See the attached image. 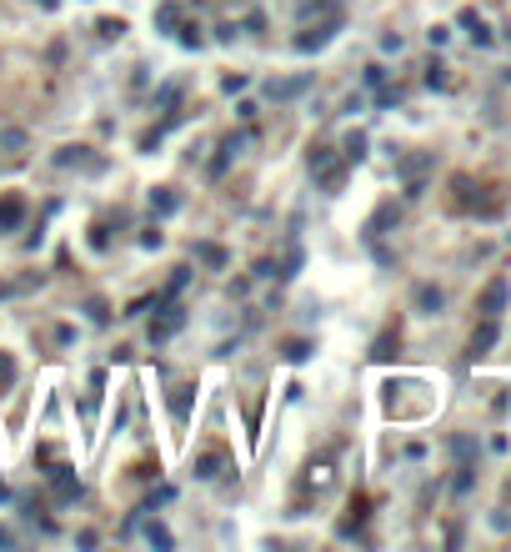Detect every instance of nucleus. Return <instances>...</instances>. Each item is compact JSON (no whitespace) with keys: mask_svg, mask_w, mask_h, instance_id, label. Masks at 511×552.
<instances>
[{"mask_svg":"<svg viewBox=\"0 0 511 552\" xmlns=\"http://www.w3.org/2000/svg\"><path fill=\"white\" fill-rule=\"evenodd\" d=\"M311 171L321 176V186H326V191H336V186H341V176H346V171H341V166L331 161V146H316V151H311Z\"/></svg>","mask_w":511,"mask_h":552,"instance_id":"obj_1","label":"nucleus"},{"mask_svg":"<svg viewBox=\"0 0 511 552\" xmlns=\"http://www.w3.org/2000/svg\"><path fill=\"white\" fill-rule=\"evenodd\" d=\"M336 31H341V15H331L326 26H316V31H306V35H296V51H321Z\"/></svg>","mask_w":511,"mask_h":552,"instance_id":"obj_2","label":"nucleus"},{"mask_svg":"<svg viewBox=\"0 0 511 552\" xmlns=\"http://www.w3.org/2000/svg\"><path fill=\"white\" fill-rule=\"evenodd\" d=\"M181 327H186V311H181V307H165L161 322H151V342H170Z\"/></svg>","mask_w":511,"mask_h":552,"instance_id":"obj_3","label":"nucleus"},{"mask_svg":"<svg viewBox=\"0 0 511 552\" xmlns=\"http://www.w3.org/2000/svg\"><path fill=\"white\" fill-rule=\"evenodd\" d=\"M51 482H55V497H60V502H75V497H80V482L71 477V467H55Z\"/></svg>","mask_w":511,"mask_h":552,"instance_id":"obj_4","label":"nucleus"},{"mask_svg":"<svg viewBox=\"0 0 511 552\" xmlns=\"http://www.w3.org/2000/svg\"><path fill=\"white\" fill-rule=\"evenodd\" d=\"M496 336H501V327H496V316H486V327L472 336V356H486V352H492V342H496Z\"/></svg>","mask_w":511,"mask_h":552,"instance_id":"obj_5","label":"nucleus"},{"mask_svg":"<svg viewBox=\"0 0 511 552\" xmlns=\"http://www.w3.org/2000/svg\"><path fill=\"white\" fill-rule=\"evenodd\" d=\"M20 216H26V201H20V196H6V201H0V231H15Z\"/></svg>","mask_w":511,"mask_h":552,"instance_id":"obj_6","label":"nucleus"},{"mask_svg":"<svg viewBox=\"0 0 511 552\" xmlns=\"http://www.w3.org/2000/svg\"><path fill=\"white\" fill-rule=\"evenodd\" d=\"M311 86V76H296V80H271V101H291Z\"/></svg>","mask_w":511,"mask_h":552,"instance_id":"obj_7","label":"nucleus"},{"mask_svg":"<svg viewBox=\"0 0 511 552\" xmlns=\"http://www.w3.org/2000/svg\"><path fill=\"white\" fill-rule=\"evenodd\" d=\"M501 307H506V282H492L486 296H481V311L486 316H501Z\"/></svg>","mask_w":511,"mask_h":552,"instance_id":"obj_8","label":"nucleus"},{"mask_svg":"<svg viewBox=\"0 0 511 552\" xmlns=\"http://www.w3.org/2000/svg\"><path fill=\"white\" fill-rule=\"evenodd\" d=\"M176 206H181L176 191H165V186H161V191H151V211H156V216H170Z\"/></svg>","mask_w":511,"mask_h":552,"instance_id":"obj_9","label":"nucleus"},{"mask_svg":"<svg viewBox=\"0 0 511 552\" xmlns=\"http://www.w3.org/2000/svg\"><path fill=\"white\" fill-rule=\"evenodd\" d=\"M196 261H206L210 271H221V266H226V251H221L216 241H201V246H196Z\"/></svg>","mask_w":511,"mask_h":552,"instance_id":"obj_10","label":"nucleus"},{"mask_svg":"<svg viewBox=\"0 0 511 552\" xmlns=\"http://www.w3.org/2000/svg\"><path fill=\"white\" fill-rule=\"evenodd\" d=\"M216 472H221V452H206V457L196 462V477H201V482H210Z\"/></svg>","mask_w":511,"mask_h":552,"instance_id":"obj_11","label":"nucleus"},{"mask_svg":"<svg viewBox=\"0 0 511 552\" xmlns=\"http://www.w3.org/2000/svg\"><path fill=\"white\" fill-rule=\"evenodd\" d=\"M416 307H421V311H441V291H436V286H421V291H416Z\"/></svg>","mask_w":511,"mask_h":552,"instance_id":"obj_12","label":"nucleus"},{"mask_svg":"<svg viewBox=\"0 0 511 552\" xmlns=\"http://www.w3.org/2000/svg\"><path fill=\"white\" fill-rule=\"evenodd\" d=\"M361 156H366V136H351L346 141V161H361Z\"/></svg>","mask_w":511,"mask_h":552,"instance_id":"obj_13","label":"nucleus"},{"mask_svg":"<svg viewBox=\"0 0 511 552\" xmlns=\"http://www.w3.org/2000/svg\"><path fill=\"white\" fill-rule=\"evenodd\" d=\"M170 407H176V417H186V407H190V387H176V397H170Z\"/></svg>","mask_w":511,"mask_h":552,"instance_id":"obj_14","label":"nucleus"},{"mask_svg":"<svg viewBox=\"0 0 511 552\" xmlns=\"http://www.w3.org/2000/svg\"><path fill=\"white\" fill-rule=\"evenodd\" d=\"M176 96H181V86H161V96H156V105H161V111H170V105H176Z\"/></svg>","mask_w":511,"mask_h":552,"instance_id":"obj_15","label":"nucleus"},{"mask_svg":"<svg viewBox=\"0 0 511 552\" xmlns=\"http://www.w3.org/2000/svg\"><path fill=\"white\" fill-rule=\"evenodd\" d=\"M286 356H291V362H306L311 347H306V342H291V347H286Z\"/></svg>","mask_w":511,"mask_h":552,"instance_id":"obj_16","label":"nucleus"},{"mask_svg":"<svg viewBox=\"0 0 511 552\" xmlns=\"http://www.w3.org/2000/svg\"><path fill=\"white\" fill-rule=\"evenodd\" d=\"M391 347H396V331H386V336L376 342V356H391Z\"/></svg>","mask_w":511,"mask_h":552,"instance_id":"obj_17","label":"nucleus"},{"mask_svg":"<svg viewBox=\"0 0 511 552\" xmlns=\"http://www.w3.org/2000/svg\"><path fill=\"white\" fill-rule=\"evenodd\" d=\"M10 377H15V367L6 362V356H0V381H10Z\"/></svg>","mask_w":511,"mask_h":552,"instance_id":"obj_18","label":"nucleus"},{"mask_svg":"<svg viewBox=\"0 0 511 552\" xmlns=\"http://www.w3.org/2000/svg\"><path fill=\"white\" fill-rule=\"evenodd\" d=\"M10 542H15V537H10V533H6V527H0V547H10Z\"/></svg>","mask_w":511,"mask_h":552,"instance_id":"obj_19","label":"nucleus"},{"mask_svg":"<svg viewBox=\"0 0 511 552\" xmlns=\"http://www.w3.org/2000/svg\"><path fill=\"white\" fill-rule=\"evenodd\" d=\"M40 6H46V10H55V6H60V0H40Z\"/></svg>","mask_w":511,"mask_h":552,"instance_id":"obj_20","label":"nucleus"},{"mask_svg":"<svg viewBox=\"0 0 511 552\" xmlns=\"http://www.w3.org/2000/svg\"><path fill=\"white\" fill-rule=\"evenodd\" d=\"M0 497H6V482H0Z\"/></svg>","mask_w":511,"mask_h":552,"instance_id":"obj_21","label":"nucleus"}]
</instances>
